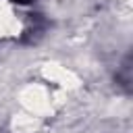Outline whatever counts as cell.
<instances>
[{
  "mask_svg": "<svg viewBox=\"0 0 133 133\" xmlns=\"http://www.w3.org/2000/svg\"><path fill=\"white\" fill-rule=\"evenodd\" d=\"M10 2H15V4H29L31 0H10Z\"/></svg>",
  "mask_w": 133,
  "mask_h": 133,
  "instance_id": "obj_1",
  "label": "cell"
}]
</instances>
